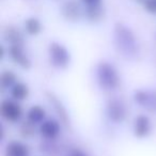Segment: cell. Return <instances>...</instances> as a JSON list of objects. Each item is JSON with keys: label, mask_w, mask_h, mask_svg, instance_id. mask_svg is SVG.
I'll use <instances>...</instances> for the list:
<instances>
[{"label": "cell", "mask_w": 156, "mask_h": 156, "mask_svg": "<svg viewBox=\"0 0 156 156\" xmlns=\"http://www.w3.org/2000/svg\"><path fill=\"white\" fill-rule=\"evenodd\" d=\"M81 1L87 5H98V3H101L102 0H81Z\"/></svg>", "instance_id": "22"}, {"label": "cell", "mask_w": 156, "mask_h": 156, "mask_svg": "<svg viewBox=\"0 0 156 156\" xmlns=\"http://www.w3.org/2000/svg\"><path fill=\"white\" fill-rule=\"evenodd\" d=\"M143 5H144V9L149 13L156 14V0H145Z\"/></svg>", "instance_id": "20"}, {"label": "cell", "mask_w": 156, "mask_h": 156, "mask_svg": "<svg viewBox=\"0 0 156 156\" xmlns=\"http://www.w3.org/2000/svg\"><path fill=\"white\" fill-rule=\"evenodd\" d=\"M20 134L24 139H29L33 137L35 134V124H33L29 120L23 122L20 128Z\"/></svg>", "instance_id": "19"}, {"label": "cell", "mask_w": 156, "mask_h": 156, "mask_svg": "<svg viewBox=\"0 0 156 156\" xmlns=\"http://www.w3.org/2000/svg\"><path fill=\"white\" fill-rule=\"evenodd\" d=\"M45 94H46L47 100L49 101V103L52 105V107H54L55 111L57 112L58 117L60 118L61 122H62L67 128H71V121H69V113H67L66 109H65L64 105L62 104V102H61V101L58 98V96H57L55 93H52V92L47 91Z\"/></svg>", "instance_id": "7"}, {"label": "cell", "mask_w": 156, "mask_h": 156, "mask_svg": "<svg viewBox=\"0 0 156 156\" xmlns=\"http://www.w3.org/2000/svg\"><path fill=\"white\" fill-rule=\"evenodd\" d=\"M9 54L12 61L23 69H29L31 67V61L23 50L22 46H11Z\"/></svg>", "instance_id": "9"}, {"label": "cell", "mask_w": 156, "mask_h": 156, "mask_svg": "<svg viewBox=\"0 0 156 156\" xmlns=\"http://www.w3.org/2000/svg\"><path fill=\"white\" fill-rule=\"evenodd\" d=\"M69 156H88V155L86 153H83V151H80L79 149H74L69 153Z\"/></svg>", "instance_id": "21"}, {"label": "cell", "mask_w": 156, "mask_h": 156, "mask_svg": "<svg viewBox=\"0 0 156 156\" xmlns=\"http://www.w3.org/2000/svg\"><path fill=\"white\" fill-rule=\"evenodd\" d=\"M134 100L137 104L145 108L147 111L156 113V90L155 91L138 90L135 92Z\"/></svg>", "instance_id": "6"}, {"label": "cell", "mask_w": 156, "mask_h": 156, "mask_svg": "<svg viewBox=\"0 0 156 156\" xmlns=\"http://www.w3.org/2000/svg\"><path fill=\"white\" fill-rule=\"evenodd\" d=\"M40 133L46 140H54L60 133V124L56 120H46L41 123Z\"/></svg>", "instance_id": "11"}, {"label": "cell", "mask_w": 156, "mask_h": 156, "mask_svg": "<svg viewBox=\"0 0 156 156\" xmlns=\"http://www.w3.org/2000/svg\"><path fill=\"white\" fill-rule=\"evenodd\" d=\"M25 30L30 35L39 34L42 30L41 22L35 17L28 18V20H26V22H25Z\"/></svg>", "instance_id": "17"}, {"label": "cell", "mask_w": 156, "mask_h": 156, "mask_svg": "<svg viewBox=\"0 0 156 156\" xmlns=\"http://www.w3.org/2000/svg\"><path fill=\"white\" fill-rule=\"evenodd\" d=\"M5 156H29V149L20 141H11L7 145Z\"/></svg>", "instance_id": "14"}, {"label": "cell", "mask_w": 156, "mask_h": 156, "mask_svg": "<svg viewBox=\"0 0 156 156\" xmlns=\"http://www.w3.org/2000/svg\"><path fill=\"white\" fill-rule=\"evenodd\" d=\"M0 115L9 122H17L23 115V109L18 103L5 100L0 104Z\"/></svg>", "instance_id": "5"}, {"label": "cell", "mask_w": 156, "mask_h": 156, "mask_svg": "<svg viewBox=\"0 0 156 156\" xmlns=\"http://www.w3.org/2000/svg\"><path fill=\"white\" fill-rule=\"evenodd\" d=\"M106 115L109 118V120H111L115 123H122L127 115L125 104L121 100L111 98L107 102Z\"/></svg>", "instance_id": "4"}, {"label": "cell", "mask_w": 156, "mask_h": 156, "mask_svg": "<svg viewBox=\"0 0 156 156\" xmlns=\"http://www.w3.org/2000/svg\"><path fill=\"white\" fill-rule=\"evenodd\" d=\"M29 95V88L24 83H16L11 88V96L15 101H24Z\"/></svg>", "instance_id": "16"}, {"label": "cell", "mask_w": 156, "mask_h": 156, "mask_svg": "<svg viewBox=\"0 0 156 156\" xmlns=\"http://www.w3.org/2000/svg\"><path fill=\"white\" fill-rule=\"evenodd\" d=\"M113 40L118 52L126 60H135L139 55V46L133 31L123 24H115Z\"/></svg>", "instance_id": "1"}, {"label": "cell", "mask_w": 156, "mask_h": 156, "mask_svg": "<svg viewBox=\"0 0 156 156\" xmlns=\"http://www.w3.org/2000/svg\"><path fill=\"white\" fill-rule=\"evenodd\" d=\"M49 60L52 66L57 69H65L71 62V55L69 51L60 43L52 42L48 47Z\"/></svg>", "instance_id": "3"}, {"label": "cell", "mask_w": 156, "mask_h": 156, "mask_svg": "<svg viewBox=\"0 0 156 156\" xmlns=\"http://www.w3.org/2000/svg\"><path fill=\"white\" fill-rule=\"evenodd\" d=\"M46 112L44 110V108H42L39 105H34L32 106L27 112V120H29L30 122H32L33 124H39L44 122L45 119Z\"/></svg>", "instance_id": "15"}, {"label": "cell", "mask_w": 156, "mask_h": 156, "mask_svg": "<svg viewBox=\"0 0 156 156\" xmlns=\"http://www.w3.org/2000/svg\"><path fill=\"white\" fill-rule=\"evenodd\" d=\"M61 13H62L63 17L69 22H77L83 15V10H81L80 5L75 1V0H69L64 5H62L61 9Z\"/></svg>", "instance_id": "8"}, {"label": "cell", "mask_w": 156, "mask_h": 156, "mask_svg": "<svg viewBox=\"0 0 156 156\" xmlns=\"http://www.w3.org/2000/svg\"><path fill=\"white\" fill-rule=\"evenodd\" d=\"M134 1H136V2H139V3H144L145 0H134Z\"/></svg>", "instance_id": "23"}, {"label": "cell", "mask_w": 156, "mask_h": 156, "mask_svg": "<svg viewBox=\"0 0 156 156\" xmlns=\"http://www.w3.org/2000/svg\"><path fill=\"white\" fill-rule=\"evenodd\" d=\"M151 133V121L147 115H140L134 121V135L137 138H145Z\"/></svg>", "instance_id": "10"}, {"label": "cell", "mask_w": 156, "mask_h": 156, "mask_svg": "<svg viewBox=\"0 0 156 156\" xmlns=\"http://www.w3.org/2000/svg\"><path fill=\"white\" fill-rule=\"evenodd\" d=\"M16 83V76L13 72L5 71L0 75V86L2 89H10Z\"/></svg>", "instance_id": "18"}, {"label": "cell", "mask_w": 156, "mask_h": 156, "mask_svg": "<svg viewBox=\"0 0 156 156\" xmlns=\"http://www.w3.org/2000/svg\"><path fill=\"white\" fill-rule=\"evenodd\" d=\"M85 15L87 20L91 23H100L105 17V9L101 3L93 5H87L85 10Z\"/></svg>", "instance_id": "13"}, {"label": "cell", "mask_w": 156, "mask_h": 156, "mask_svg": "<svg viewBox=\"0 0 156 156\" xmlns=\"http://www.w3.org/2000/svg\"><path fill=\"white\" fill-rule=\"evenodd\" d=\"M96 76L98 85L103 90L111 91L120 86V76L118 71L111 63L107 61H101L98 64Z\"/></svg>", "instance_id": "2"}, {"label": "cell", "mask_w": 156, "mask_h": 156, "mask_svg": "<svg viewBox=\"0 0 156 156\" xmlns=\"http://www.w3.org/2000/svg\"><path fill=\"white\" fill-rule=\"evenodd\" d=\"M3 37L8 43L11 44V46H24V35L14 26L5 27L3 31Z\"/></svg>", "instance_id": "12"}]
</instances>
